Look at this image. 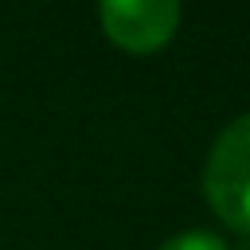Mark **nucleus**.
<instances>
[{"mask_svg":"<svg viewBox=\"0 0 250 250\" xmlns=\"http://www.w3.org/2000/svg\"><path fill=\"white\" fill-rule=\"evenodd\" d=\"M203 195L227 227L250 234V113L215 137L203 164Z\"/></svg>","mask_w":250,"mask_h":250,"instance_id":"obj_1","label":"nucleus"},{"mask_svg":"<svg viewBox=\"0 0 250 250\" xmlns=\"http://www.w3.org/2000/svg\"><path fill=\"white\" fill-rule=\"evenodd\" d=\"M102 31L125 51H156L180 23V0H98Z\"/></svg>","mask_w":250,"mask_h":250,"instance_id":"obj_2","label":"nucleus"},{"mask_svg":"<svg viewBox=\"0 0 250 250\" xmlns=\"http://www.w3.org/2000/svg\"><path fill=\"white\" fill-rule=\"evenodd\" d=\"M160 250H227V242L211 230H184V234H172L168 242H160Z\"/></svg>","mask_w":250,"mask_h":250,"instance_id":"obj_3","label":"nucleus"}]
</instances>
